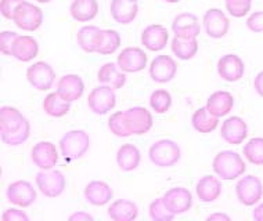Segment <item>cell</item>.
<instances>
[{
    "label": "cell",
    "mask_w": 263,
    "mask_h": 221,
    "mask_svg": "<svg viewBox=\"0 0 263 221\" xmlns=\"http://www.w3.org/2000/svg\"><path fill=\"white\" fill-rule=\"evenodd\" d=\"M244 155L247 160L255 166H263V138H251L244 147Z\"/></svg>",
    "instance_id": "d590c367"
},
{
    "label": "cell",
    "mask_w": 263,
    "mask_h": 221,
    "mask_svg": "<svg viewBox=\"0 0 263 221\" xmlns=\"http://www.w3.org/2000/svg\"><path fill=\"white\" fill-rule=\"evenodd\" d=\"M43 109L49 116L53 117H61L67 115L71 109V103L64 99L61 95L55 91L46 95L45 101H43Z\"/></svg>",
    "instance_id": "836d02e7"
},
{
    "label": "cell",
    "mask_w": 263,
    "mask_h": 221,
    "mask_svg": "<svg viewBox=\"0 0 263 221\" xmlns=\"http://www.w3.org/2000/svg\"><path fill=\"white\" fill-rule=\"evenodd\" d=\"M141 160V154L133 144H123L117 152V163L123 172L136 170Z\"/></svg>",
    "instance_id": "4dcf8cb0"
},
{
    "label": "cell",
    "mask_w": 263,
    "mask_h": 221,
    "mask_svg": "<svg viewBox=\"0 0 263 221\" xmlns=\"http://www.w3.org/2000/svg\"><path fill=\"white\" fill-rule=\"evenodd\" d=\"M36 2H39V3H49L51 0H36Z\"/></svg>",
    "instance_id": "f907efd6"
},
{
    "label": "cell",
    "mask_w": 263,
    "mask_h": 221,
    "mask_svg": "<svg viewBox=\"0 0 263 221\" xmlns=\"http://www.w3.org/2000/svg\"><path fill=\"white\" fill-rule=\"evenodd\" d=\"M148 214L154 221H169L173 220V217H175V214L166 208L163 198H158L155 199L154 202H151Z\"/></svg>",
    "instance_id": "f35d334b"
},
{
    "label": "cell",
    "mask_w": 263,
    "mask_h": 221,
    "mask_svg": "<svg viewBox=\"0 0 263 221\" xmlns=\"http://www.w3.org/2000/svg\"><path fill=\"white\" fill-rule=\"evenodd\" d=\"M172 105V95L166 90H155L150 95V107L157 113H166Z\"/></svg>",
    "instance_id": "74e56055"
},
{
    "label": "cell",
    "mask_w": 263,
    "mask_h": 221,
    "mask_svg": "<svg viewBox=\"0 0 263 221\" xmlns=\"http://www.w3.org/2000/svg\"><path fill=\"white\" fill-rule=\"evenodd\" d=\"M119 46H121V36H119L118 32L114 31V29H105V31H103L101 43L97 47L96 53L103 55L114 54L118 50Z\"/></svg>",
    "instance_id": "e575fe53"
},
{
    "label": "cell",
    "mask_w": 263,
    "mask_h": 221,
    "mask_svg": "<svg viewBox=\"0 0 263 221\" xmlns=\"http://www.w3.org/2000/svg\"><path fill=\"white\" fill-rule=\"evenodd\" d=\"M3 221H28L29 217L23 212V210H17V209H7L2 217Z\"/></svg>",
    "instance_id": "ee69618b"
},
{
    "label": "cell",
    "mask_w": 263,
    "mask_h": 221,
    "mask_svg": "<svg viewBox=\"0 0 263 221\" xmlns=\"http://www.w3.org/2000/svg\"><path fill=\"white\" fill-rule=\"evenodd\" d=\"M108 129L112 134L118 135V137L133 135L130 127H129V123H127L126 116H125V112L112 113L108 119Z\"/></svg>",
    "instance_id": "8d00e7d4"
},
{
    "label": "cell",
    "mask_w": 263,
    "mask_h": 221,
    "mask_svg": "<svg viewBox=\"0 0 263 221\" xmlns=\"http://www.w3.org/2000/svg\"><path fill=\"white\" fill-rule=\"evenodd\" d=\"M224 3H226V9L230 15L241 18L250 13L252 0H224Z\"/></svg>",
    "instance_id": "ab89813d"
},
{
    "label": "cell",
    "mask_w": 263,
    "mask_h": 221,
    "mask_svg": "<svg viewBox=\"0 0 263 221\" xmlns=\"http://www.w3.org/2000/svg\"><path fill=\"white\" fill-rule=\"evenodd\" d=\"M172 53L180 59H191L198 51V42L197 37H173Z\"/></svg>",
    "instance_id": "d6a6232c"
},
{
    "label": "cell",
    "mask_w": 263,
    "mask_h": 221,
    "mask_svg": "<svg viewBox=\"0 0 263 221\" xmlns=\"http://www.w3.org/2000/svg\"><path fill=\"white\" fill-rule=\"evenodd\" d=\"M213 172L223 180H236L237 177L244 174L247 170L245 162L240 155L234 151H222L219 152L212 163Z\"/></svg>",
    "instance_id": "7a4b0ae2"
},
{
    "label": "cell",
    "mask_w": 263,
    "mask_h": 221,
    "mask_svg": "<svg viewBox=\"0 0 263 221\" xmlns=\"http://www.w3.org/2000/svg\"><path fill=\"white\" fill-rule=\"evenodd\" d=\"M247 27L255 33L263 32V11H256V13L251 14L247 19Z\"/></svg>",
    "instance_id": "7bdbcfd3"
},
{
    "label": "cell",
    "mask_w": 263,
    "mask_h": 221,
    "mask_svg": "<svg viewBox=\"0 0 263 221\" xmlns=\"http://www.w3.org/2000/svg\"><path fill=\"white\" fill-rule=\"evenodd\" d=\"M118 67L125 73H135L147 67V55L139 47H126L118 55Z\"/></svg>",
    "instance_id": "7c38bea8"
},
{
    "label": "cell",
    "mask_w": 263,
    "mask_h": 221,
    "mask_svg": "<svg viewBox=\"0 0 263 221\" xmlns=\"http://www.w3.org/2000/svg\"><path fill=\"white\" fill-rule=\"evenodd\" d=\"M177 71L176 63L169 55H158L151 61L150 72L151 79L157 83H168L175 77Z\"/></svg>",
    "instance_id": "4fadbf2b"
},
{
    "label": "cell",
    "mask_w": 263,
    "mask_h": 221,
    "mask_svg": "<svg viewBox=\"0 0 263 221\" xmlns=\"http://www.w3.org/2000/svg\"><path fill=\"white\" fill-rule=\"evenodd\" d=\"M254 87L255 90H256V93H258L260 97H263V71L262 72H259L258 75H256V77H255Z\"/></svg>",
    "instance_id": "f6af8a7d"
},
{
    "label": "cell",
    "mask_w": 263,
    "mask_h": 221,
    "mask_svg": "<svg viewBox=\"0 0 263 221\" xmlns=\"http://www.w3.org/2000/svg\"><path fill=\"white\" fill-rule=\"evenodd\" d=\"M31 156L33 163L42 170H50L57 165V160H59V154H57L54 144L47 143V141L37 143L32 148Z\"/></svg>",
    "instance_id": "2e32d148"
},
{
    "label": "cell",
    "mask_w": 263,
    "mask_h": 221,
    "mask_svg": "<svg viewBox=\"0 0 263 221\" xmlns=\"http://www.w3.org/2000/svg\"><path fill=\"white\" fill-rule=\"evenodd\" d=\"M123 112L133 134H145L153 127V116L148 109L143 107H133Z\"/></svg>",
    "instance_id": "ac0fdd59"
},
{
    "label": "cell",
    "mask_w": 263,
    "mask_h": 221,
    "mask_svg": "<svg viewBox=\"0 0 263 221\" xmlns=\"http://www.w3.org/2000/svg\"><path fill=\"white\" fill-rule=\"evenodd\" d=\"M208 220H222V221H230V217L227 214H222V213H216V214H211L208 217Z\"/></svg>",
    "instance_id": "c3c4849f"
},
{
    "label": "cell",
    "mask_w": 263,
    "mask_h": 221,
    "mask_svg": "<svg viewBox=\"0 0 263 221\" xmlns=\"http://www.w3.org/2000/svg\"><path fill=\"white\" fill-rule=\"evenodd\" d=\"M97 79L101 85L112 87L114 90H119L126 83V75L122 69L118 67V64L107 63L100 68L97 73Z\"/></svg>",
    "instance_id": "7402d4cb"
},
{
    "label": "cell",
    "mask_w": 263,
    "mask_h": 221,
    "mask_svg": "<svg viewBox=\"0 0 263 221\" xmlns=\"http://www.w3.org/2000/svg\"><path fill=\"white\" fill-rule=\"evenodd\" d=\"M204 28L208 36L220 39L229 32L230 21L220 9H209L204 15Z\"/></svg>",
    "instance_id": "8fae6325"
},
{
    "label": "cell",
    "mask_w": 263,
    "mask_h": 221,
    "mask_svg": "<svg viewBox=\"0 0 263 221\" xmlns=\"http://www.w3.org/2000/svg\"><path fill=\"white\" fill-rule=\"evenodd\" d=\"M39 53V45L32 36H17L14 41L13 49H11V55L14 58L20 59L23 63H28L37 55Z\"/></svg>",
    "instance_id": "cb8c5ba5"
},
{
    "label": "cell",
    "mask_w": 263,
    "mask_h": 221,
    "mask_svg": "<svg viewBox=\"0 0 263 221\" xmlns=\"http://www.w3.org/2000/svg\"><path fill=\"white\" fill-rule=\"evenodd\" d=\"M25 0H0V11L6 19H14V14Z\"/></svg>",
    "instance_id": "60d3db41"
},
{
    "label": "cell",
    "mask_w": 263,
    "mask_h": 221,
    "mask_svg": "<svg viewBox=\"0 0 263 221\" xmlns=\"http://www.w3.org/2000/svg\"><path fill=\"white\" fill-rule=\"evenodd\" d=\"M27 79L32 86L41 91H46L51 89L55 79V72L51 65L47 63L39 61L32 67L28 68Z\"/></svg>",
    "instance_id": "9c48e42d"
},
{
    "label": "cell",
    "mask_w": 263,
    "mask_h": 221,
    "mask_svg": "<svg viewBox=\"0 0 263 221\" xmlns=\"http://www.w3.org/2000/svg\"><path fill=\"white\" fill-rule=\"evenodd\" d=\"M6 196L10 203L20 208H29L36 200V191L28 181L20 180L7 187Z\"/></svg>",
    "instance_id": "30bf717a"
},
{
    "label": "cell",
    "mask_w": 263,
    "mask_h": 221,
    "mask_svg": "<svg viewBox=\"0 0 263 221\" xmlns=\"http://www.w3.org/2000/svg\"><path fill=\"white\" fill-rule=\"evenodd\" d=\"M85 199L93 206H104L112 199V190L104 181H91L85 188Z\"/></svg>",
    "instance_id": "603a6c76"
},
{
    "label": "cell",
    "mask_w": 263,
    "mask_h": 221,
    "mask_svg": "<svg viewBox=\"0 0 263 221\" xmlns=\"http://www.w3.org/2000/svg\"><path fill=\"white\" fill-rule=\"evenodd\" d=\"M163 202L166 205V208L176 216V214H183L190 210L191 205H193V196L187 188L176 187L165 194Z\"/></svg>",
    "instance_id": "5bb4252c"
},
{
    "label": "cell",
    "mask_w": 263,
    "mask_h": 221,
    "mask_svg": "<svg viewBox=\"0 0 263 221\" xmlns=\"http://www.w3.org/2000/svg\"><path fill=\"white\" fill-rule=\"evenodd\" d=\"M195 191L201 202H215L222 192V184L218 177L205 176L198 181Z\"/></svg>",
    "instance_id": "f1b7e54d"
},
{
    "label": "cell",
    "mask_w": 263,
    "mask_h": 221,
    "mask_svg": "<svg viewBox=\"0 0 263 221\" xmlns=\"http://www.w3.org/2000/svg\"><path fill=\"white\" fill-rule=\"evenodd\" d=\"M218 116H215V115H212V113L209 112V109L206 108V107H202V108L197 109V111L193 113L191 125H193V127H194L198 133L208 134V133H212V131L218 127Z\"/></svg>",
    "instance_id": "1f68e13d"
},
{
    "label": "cell",
    "mask_w": 263,
    "mask_h": 221,
    "mask_svg": "<svg viewBox=\"0 0 263 221\" xmlns=\"http://www.w3.org/2000/svg\"><path fill=\"white\" fill-rule=\"evenodd\" d=\"M237 198L245 206H254L262 199L263 184L256 176L242 177L236 185Z\"/></svg>",
    "instance_id": "5b68a950"
},
{
    "label": "cell",
    "mask_w": 263,
    "mask_h": 221,
    "mask_svg": "<svg viewBox=\"0 0 263 221\" xmlns=\"http://www.w3.org/2000/svg\"><path fill=\"white\" fill-rule=\"evenodd\" d=\"M85 91V83L78 75H65L57 83V93L69 103L78 101Z\"/></svg>",
    "instance_id": "ffe728a7"
},
{
    "label": "cell",
    "mask_w": 263,
    "mask_h": 221,
    "mask_svg": "<svg viewBox=\"0 0 263 221\" xmlns=\"http://www.w3.org/2000/svg\"><path fill=\"white\" fill-rule=\"evenodd\" d=\"M13 21L20 29L33 32L39 29V27L43 23V14H42V10L37 6L24 2L14 14Z\"/></svg>",
    "instance_id": "ba28073f"
},
{
    "label": "cell",
    "mask_w": 263,
    "mask_h": 221,
    "mask_svg": "<svg viewBox=\"0 0 263 221\" xmlns=\"http://www.w3.org/2000/svg\"><path fill=\"white\" fill-rule=\"evenodd\" d=\"M37 188L47 198H55L63 194L65 188V177L59 170H43L35 177Z\"/></svg>",
    "instance_id": "52a82bcc"
},
{
    "label": "cell",
    "mask_w": 263,
    "mask_h": 221,
    "mask_svg": "<svg viewBox=\"0 0 263 221\" xmlns=\"http://www.w3.org/2000/svg\"><path fill=\"white\" fill-rule=\"evenodd\" d=\"M234 107V98L229 91H215L206 101V108L215 116H226Z\"/></svg>",
    "instance_id": "484cf974"
},
{
    "label": "cell",
    "mask_w": 263,
    "mask_h": 221,
    "mask_svg": "<svg viewBox=\"0 0 263 221\" xmlns=\"http://www.w3.org/2000/svg\"><path fill=\"white\" fill-rule=\"evenodd\" d=\"M87 104H89V108L95 113L105 115L111 109H114V107L117 104L115 90L112 87L107 86V85H101V86L96 87L87 97Z\"/></svg>",
    "instance_id": "8992f818"
},
{
    "label": "cell",
    "mask_w": 263,
    "mask_h": 221,
    "mask_svg": "<svg viewBox=\"0 0 263 221\" xmlns=\"http://www.w3.org/2000/svg\"><path fill=\"white\" fill-rule=\"evenodd\" d=\"M0 135L3 143L11 147L24 144L31 135V125L14 107L0 108Z\"/></svg>",
    "instance_id": "6da1fadb"
},
{
    "label": "cell",
    "mask_w": 263,
    "mask_h": 221,
    "mask_svg": "<svg viewBox=\"0 0 263 221\" xmlns=\"http://www.w3.org/2000/svg\"><path fill=\"white\" fill-rule=\"evenodd\" d=\"M172 31L175 36L180 37H197L200 35L201 27L198 18L194 14L182 13L173 19Z\"/></svg>",
    "instance_id": "44dd1931"
},
{
    "label": "cell",
    "mask_w": 263,
    "mask_h": 221,
    "mask_svg": "<svg viewBox=\"0 0 263 221\" xmlns=\"http://www.w3.org/2000/svg\"><path fill=\"white\" fill-rule=\"evenodd\" d=\"M78 220H93V217L90 214H86V213H75L72 216L69 217V221H78Z\"/></svg>",
    "instance_id": "bcb514c9"
},
{
    "label": "cell",
    "mask_w": 263,
    "mask_h": 221,
    "mask_svg": "<svg viewBox=\"0 0 263 221\" xmlns=\"http://www.w3.org/2000/svg\"><path fill=\"white\" fill-rule=\"evenodd\" d=\"M163 2H166V3H179L180 0H163Z\"/></svg>",
    "instance_id": "681fc988"
},
{
    "label": "cell",
    "mask_w": 263,
    "mask_h": 221,
    "mask_svg": "<svg viewBox=\"0 0 263 221\" xmlns=\"http://www.w3.org/2000/svg\"><path fill=\"white\" fill-rule=\"evenodd\" d=\"M244 63L236 54L223 55L218 61V73L223 81L237 82L244 76Z\"/></svg>",
    "instance_id": "e0dca14e"
},
{
    "label": "cell",
    "mask_w": 263,
    "mask_h": 221,
    "mask_svg": "<svg viewBox=\"0 0 263 221\" xmlns=\"http://www.w3.org/2000/svg\"><path fill=\"white\" fill-rule=\"evenodd\" d=\"M133 2H137V0H133Z\"/></svg>",
    "instance_id": "816d5d0a"
},
{
    "label": "cell",
    "mask_w": 263,
    "mask_h": 221,
    "mask_svg": "<svg viewBox=\"0 0 263 221\" xmlns=\"http://www.w3.org/2000/svg\"><path fill=\"white\" fill-rule=\"evenodd\" d=\"M222 138L229 144L238 145L247 138L248 135V126L247 123L238 116H232L226 119L220 127Z\"/></svg>",
    "instance_id": "9a60e30c"
},
{
    "label": "cell",
    "mask_w": 263,
    "mask_h": 221,
    "mask_svg": "<svg viewBox=\"0 0 263 221\" xmlns=\"http://www.w3.org/2000/svg\"><path fill=\"white\" fill-rule=\"evenodd\" d=\"M180 147L172 140H159L148 151L150 160L158 167H171L180 159Z\"/></svg>",
    "instance_id": "277c9868"
},
{
    "label": "cell",
    "mask_w": 263,
    "mask_h": 221,
    "mask_svg": "<svg viewBox=\"0 0 263 221\" xmlns=\"http://www.w3.org/2000/svg\"><path fill=\"white\" fill-rule=\"evenodd\" d=\"M99 13V3L97 0H73L69 6V14L75 21L87 23L96 18Z\"/></svg>",
    "instance_id": "83f0119b"
},
{
    "label": "cell",
    "mask_w": 263,
    "mask_h": 221,
    "mask_svg": "<svg viewBox=\"0 0 263 221\" xmlns=\"http://www.w3.org/2000/svg\"><path fill=\"white\" fill-rule=\"evenodd\" d=\"M169 33L166 28L158 24L148 25L141 33V45L150 51H159L166 47Z\"/></svg>",
    "instance_id": "d6986e66"
},
{
    "label": "cell",
    "mask_w": 263,
    "mask_h": 221,
    "mask_svg": "<svg viewBox=\"0 0 263 221\" xmlns=\"http://www.w3.org/2000/svg\"><path fill=\"white\" fill-rule=\"evenodd\" d=\"M101 37H103V31L95 25H86V27L81 28L77 35L78 45L86 53L97 51V47L101 43Z\"/></svg>",
    "instance_id": "4316f807"
},
{
    "label": "cell",
    "mask_w": 263,
    "mask_h": 221,
    "mask_svg": "<svg viewBox=\"0 0 263 221\" xmlns=\"http://www.w3.org/2000/svg\"><path fill=\"white\" fill-rule=\"evenodd\" d=\"M137 214L139 209L136 205L126 199H118L108 208V216L114 221H133L137 218Z\"/></svg>",
    "instance_id": "f546056e"
},
{
    "label": "cell",
    "mask_w": 263,
    "mask_h": 221,
    "mask_svg": "<svg viewBox=\"0 0 263 221\" xmlns=\"http://www.w3.org/2000/svg\"><path fill=\"white\" fill-rule=\"evenodd\" d=\"M17 33L13 31H3L0 33V50L5 55H11L14 41L17 39Z\"/></svg>",
    "instance_id": "b9f144b4"
},
{
    "label": "cell",
    "mask_w": 263,
    "mask_h": 221,
    "mask_svg": "<svg viewBox=\"0 0 263 221\" xmlns=\"http://www.w3.org/2000/svg\"><path fill=\"white\" fill-rule=\"evenodd\" d=\"M252 217H254L255 221H263V202L255 208Z\"/></svg>",
    "instance_id": "7dc6e473"
},
{
    "label": "cell",
    "mask_w": 263,
    "mask_h": 221,
    "mask_svg": "<svg viewBox=\"0 0 263 221\" xmlns=\"http://www.w3.org/2000/svg\"><path fill=\"white\" fill-rule=\"evenodd\" d=\"M90 147V137L85 130H71L60 140V149L68 160L82 158Z\"/></svg>",
    "instance_id": "3957f363"
},
{
    "label": "cell",
    "mask_w": 263,
    "mask_h": 221,
    "mask_svg": "<svg viewBox=\"0 0 263 221\" xmlns=\"http://www.w3.org/2000/svg\"><path fill=\"white\" fill-rule=\"evenodd\" d=\"M111 15L118 24H130L139 13V5L133 0H112L111 2Z\"/></svg>",
    "instance_id": "d4e9b609"
}]
</instances>
